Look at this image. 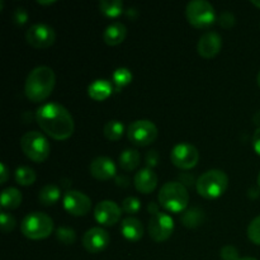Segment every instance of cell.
<instances>
[{"mask_svg": "<svg viewBox=\"0 0 260 260\" xmlns=\"http://www.w3.org/2000/svg\"><path fill=\"white\" fill-rule=\"evenodd\" d=\"M36 119L41 129L55 140L69 139L75 129L70 112L55 102L42 104L36 112Z\"/></svg>", "mask_w": 260, "mask_h": 260, "instance_id": "cell-1", "label": "cell"}, {"mask_svg": "<svg viewBox=\"0 0 260 260\" xmlns=\"http://www.w3.org/2000/svg\"><path fill=\"white\" fill-rule=\"evenodd\" d=\"M55 84V71L48 66H37L25 79L24 93L30 102L40 103L51 95Z\"/></svg>", "mask_w": 260, "mask_h": 260, "instance_id": "cell-2", "label": "cell"}, {"mask_svg": "<svg viewBox=\"0 0 260 260\" xmlns=\"http://www.w3.org/2000/svg\"><path fill=\"white\" fill-rule=\"evenodd\" d=\"M229 177L223 170L211 169L198 177L196 189L198 194L207 200H215L222 196L228 189Z\"/></svg>", "mask_w": 260, "mask_h": 260, "instance_id": "cell-3", "label": "cell"}, {"mask_svg": "<svg viewBox=\"0 0 260 260\" xmlns=\"http://www.w3.org/2000/svg\"><path fill=\"white\" fill-rule=\"evenodd\" d=\"M159 203L170 212H182L189 203V193L187 187L180 182H168L160 188L157 196Z\"/></svg>", "mask_w": 260, "mask_h": 260, "instance_id": "cell-4", "label": "cell"}, {"mask_svg": "<svg viewBox=\"0 0 260 260\" xmlns=\"http://www.w3.org/2000/svg\"><path fill=\"white\" fill-rule=\"evenodd\" d=\"M20 231L25 238L30 240L46 239L52 234L53 221L45 212H30L23 218L20 223Z\"/></svg>", "mask_w": 260, "mask_h": 260, "instance_id": "cell-5", "label": "cell"}, {"mask_svg": "<svg viewBox=\"0 0 260 260\" xmlns=\"http://www.w3.org/2000/svg\"><path fill=\"white\" fill-rule=\"evenodd\" d=\"M20 149L27 157L36 162L45 161L51 151L48 140L38 131H28L20 137Z\"/></svg>", "mask_w": 260, "mask_h": 260, "instance_id": "cell-6", "label": "cell"}, {"mask_svg": "<svg viewBox=\"0 0 260 260\" xmlns=\"http://www.w3.org/2000/svg\"><path fill=\"white\" fill-rule=\"evenodd\" d=\"M188 22L197 28H207L216 20L213 5L207 0H190L185 7Z\"/></svg>", "mask_w": 260, "mask_h": 260, "instance_id": "cell-7", "label": "cell"}, {"mask_svg": "<svg viewBox=\"0 0 260 260\" xmlns=\"http://www.w3.org/2000/svg\"><path fill=\"white\" fill-rule=\"evenodd\" d=\"M127 137L136 146H147L157 137V127L150 119H136L129 123Z\"/></svg>", "mask_w": 260, "mask_h": 260, "instance_id": "cell-8", "label": "cell"}, {"mask_svg": "<svg viewBox=\"0 0 260 260\" xmlns=\"http://www.w3.org/2000/svg\"><path fill=\"white\" fill-rule=\"evenodd\" d=\"M170 159L173 164L179 169L189 170L197 165L200 160V152L194 145L189 142H180L172 149Z\"/></svg>", "mask_w": 260, "mask_h": 260, "instance_id": "cell-9", "label": "cell"}, {"mask_svg": "<svg viewBox=\"0 0 260 260\" xmlns=\"http://www.w3.org/2000/svg\"><path fill=\"white\" fill-rule=\"evenodd\" d=\"M25 40L36 48H47L55 43L56 33L55 29L46 23H35L25 32Z\"/></svg>", "mask_w": 260, "mask_h": 260, "instance_id": "cell-10", "label": "cell"}, {"mask_svg": "<svg viewBox=\"0 0 260 260\" xmlns=\"http://www.w3.org/2000/svg\"><path fill=\"white\" fill-rule=\"evenodd\" d=\"M174 231V221L168 213L157 212L149 220V234L152 240L161 243L168 240Z\"/></svg>", "mask_w": 260, "mask_h": 260, "instance_id": "cell-11", "label": "cell"}, {"mask_svg": "<svg viewBox=\"0 0 260 260\" xmlns=\"http://www.w3.org/2000/svg\"><path fill=\"white\" fill-rule=\"evenodd\" d=\"M63 208L73 216H85L91 208V200L83 192L68 190L63 196Z\"/></svg>", "mask_w": 260, "mask_h": 260, "instance_id": "cell-12", "label": "cell"}, {"mask_svg": "<svg viewBox=\"0 0 260 260\" xmlns=\"http://www.w3.org/2000/svg\"><path fill=\"white\" fill-rule=\"evenodd\" d=\"M122 207H119L114 201H101L94 208V217L101 225L113 226L121 220Z\"/></svg>", "mask_w": 260, "mask_h": 260, "instance_id": "cell-13", "label": "cell"}, {"mask_svg": "<svg viewBox=\"0 0 260 260\" xmlns=\"http://www.w3.org/2000/svg\"><path fill=\"white\" fill-rule=\"evenodd\" d=\"M111 243V236L108 231L102 228H91L84 234L83 246L91 254L103 251Z\"/></svg>", "mask_w": 260, "mask_h": 260, "instance_id": "cell-14", "label": "cell"}, {"mask_svg": "<svg viewBox=\"0 0 260 260\" xmlns=\"http://www.w3.org/2000/svg\"><path fill=\"white\" fill-rule=\"evenodd\" d=\"M222 47V38L217 32L208 30L203 33L197 43V51L202 57L212 58L217 55Z\"/></svg>", "mask_w": 260, "mask_h": 260, "instance_id": "cell-15", "label": "cell"}, {"mask_svg": "<svg viewBox=\"0 0 260 260\" xmlns=\"http://www.w3.org/2000/svg\"><path fill=\"white\" fill-rule=\"evenodd\" d=\"M89 172L95 179L108 180L116 177L117 167L111 157L98 156L91 160L90 165H89Z\"/></svg>", "mask_w": 260, "mask_h": 260, "instance_id": "cell-16", "label": "cell"}, {"mask_svg": "<svg viewBox=\"0 0 260 260\" xmlns=\"http://www.w3.org/2000/svg\"><path fill=\"white\" fill-rule=\"evenodd\" d=\"M134 184L139 192L144 193V194H149L156 188L157 175L150 168H144V169L139 170L135 174Z\"/></svg>", "mask_w": 260, "mask_h": 260, "instance_id": "cell-17", "label": "cell"}, {"mask_svg": "<svg viewBox=\"0 0 260 260\" xmlns=\"http://www.w3.org/2000/svg\"><path fill=\"white\" fill-rule=\"evenodd\" d=\"M121 233L127 240L139 241L144 236V225L139 218L128 216L122 220Z\"/></svg>", "mask_w": 260, "mask_h": 260, "instance_id": "cell-18", "label": "cell"}, {"mask_svg": "<svg viewBox=\"0 0 260 260\" xmlns=\"http://www.w3.org/2000/svg\"><path fill=\"white\" fill-rule=\"evenodd\" d=\"M127 35L126 25L122 22H113L104 29L103 41L109 46L119 45L124 41Z\"/></svg>", "mask_w": 260, "mask_h": 260, "instance_id": "cell-19", "label": "cell"}, {"mask_svg": "<svg viewBox=\"0 0 260 260\" xmlns=\"http://www.w3.org/2000/svg\"><path fill=\"white\" fill-rule=\"evenodd\" d=\"M113 91V85L107 79H96L88 86V95L94 101H104Z\"/></svg>", "mask_w": 260, "mask_h": 260, "instance_id": "cell-20", "label": "cell"}, {"mask_svg": "<svg viewBox=\"0 0 260 260\" xmlns=\"http://www.w3.org/2000/svg\"><path fill=\"white\" fill-rule=\"evenodd\" d=\"M22 200V193L14 187L5 188V189L2 190V194H0L2 207L7 208V210H14V208L19 207Z\"/></svg>", "mask_w": 260, "mask_h": 260, "instance_id": "cell-21", "label": "cell"}, {"mask_svg": "<svg viewBox=\"0 0 260 260\" xmlns=\"http://www.w3.org/2000/svg\"><path fill=\"white\" fill-rule=\"evenodd\" d=\"M61 197V189L57 184H48L43 185L41 188L40 193H38V201L42 203L43 206H53L55 203L58 202Z\"/></svg>", "mask_w": 260, "mask_h": 260, "instance_id": "cell-22", "label": "cell"}, {"mask_svg": "<svg viewBox=\"0 0 260 260\" xmlns=\"http://www.w3.org/2000/svg\"><path fill=\"white\" fill-rule=\"evenodd\" d=\"M119 167L126 172H132L136 169L141 161V155L136 149H126L119 155Z\"/></svg>", "mask_w": 260, "mask_h": 260, "instance_id": "cell-23", "label": "cell"}, {"mask_svg": "<svg viewBox=\"0 0 260 260\" xmlns=\"http://www.w3.org/2000/svg\"><path fill=\"white\" fill-rule=\"evenodd\" d=\"M180 221L185 228H198L205 221V212L200 207H190L183 212V215L180 216Z\"/></svg>", "mask_w": 260, "mask_h": 260, "instance_id": "cell-24", "label": "cell"}, {"mask_svg": "<svg viewBox=\"0 0 260 260\" xmlns=\"http://www.w3.org/2000/svg\"><path fill=\"white\" fill-rule=\"evenodd\" d=\"M99 10L109 18H117L123 13V3L122 0H101Z\"/></svg>", "mask_w": 260, "mask_h": 260, "instance_id": "cell-25", "label": "cell"}, {"mask_svg": "<svg viewBox=\"0 0 260 260\" xmlns=\"http://www.w3.org/2000/svg\"><path fill=\"white\" fill-rule=\"evenodd\" d=\"M103 134L109 141H118L124 134V126L118 119L108 121L103 127Z\"/></svg>", "mask_w": 260, "mask_h": 260, "instance_id": "cell-26", "label": "cell"}, {"mask_svg": "<svg viewBox=\"0 0 260 260\" xmlns=\"http://www.w3.org/2000/svg\"><path fill=\"white\" fill-rule=\"evenodd\" d=\"M14 178H15V182L20 185H24V187H28V185H32L33 183L36 182V172L29 167H23L17 168L14 173Z\"/></svg>", "mask_w": 260, "mask_h": 260, "instance_id": "cell-27", "label": "cell"}, {"mask_svg": "<svg viewBox=\"0 0 260 260\" xmlns=\"http://www.w3.org/2000/svg\"><path fill=\"white\" fill-rule=\"evenodd\" d=\"M132 73L129 71V69L127 68H118L114 70L113 75H112V80H113V84L116 85L117 90H119L123 86L128 85L129 83L132 81Z\"/></svg>", "mask_w": 260, "mask_h": 260, "instance_id": "cell-28", "label": "cell"}, {"mask_svg": "<svg viewBox=\"0 0 260 260\" xmlns=\"http://www.w3.org/2000/svg\"><path fill=\"white\" fill-rule=\"evenodd\" d=\"M56 238L60 243L65 244V245H73L76 240L75 230L68 226H60L56 229Z\"/></svg>", "mask_w": 260, "mask_h": 260, "instance_id": "cell-29", "label": "cell"}, {"mask_svg": "<svg viewBox=\"0 0 260 260\" xmlns=\"http://www.w3.org/2000/svg\"><path fill=\"white\" fill-rule=\"evenodd\" d=\"M141 208V202L137 197L129 196V197L124 198L122 202V212L127 213V215H135L137 213Z\"/></svg>", "mask_w": 260, "mask_h": 260, "instance_id": "cell-30", "label": "cell"}, {"mask_svg": "<svg viewBox=\"0 0 260 260\" xmlns=\"http://www.w3.org/2000/svg\"><path fill=\"white\" fill-rule=\"evenodd\" d=\"M248 236L254 244L260 245V215L251 220L248 226Z\"/></svg>", "mask_w": 260, "mask_h": 260, "instance_id": "cell-31", "label": "cell"}, {"mask_svg": "<svg viewBox=\"0 0 260 260\" xmlns=\"http://www.w3.org/2000/svg\"><path fill=\"white\" fill-rule=\"evenodd\" d=\"M0 226H2L3 233L8 234L14 230V228L17 226V221H15V218L10 213L2 211L0 212Z\"/></svg>", "mask_w": 260, "mask_h": 260, "instance_id": "cell-32", "label": "cell"}, {"mask_svg": "<svg viewBox=\"0 0 260 260\" xmlns=\"http://www.w3.org/2000/svg\"><path fill=\"white\" fill-rule=\"evenodd\" d=\"M220 256L222 260H239V250L234 245H225L221 248Z\"/></svg>", "mask_w": 260, "mask_h": 260, "instance_id": "cell-33", "label": "cell"}, {"mask_svg": "<svg viewBox=\"0 0 260 260\" xmlns=\"http://www.w3.org/2000/svg\"><path fill=\"white\" fill-rule=\"evenodd\" d=\"M28 20V12L25 10V8L18 7L15 8L14 12H13V22L17 25H23L25 24Z\"/></svg>", "mask_w": 260, "mask_h": 260, "instance_id": "cell-34", "label": "cell"}, {"mask_svg": "<svg viewBox=\"0 0 260 260\" xmlns=\"http://www.w3.org/2000/svg\"><path fill=\"white\" fill-rule=\"evenodd\" d=\"M235 15L231 12H223L218 17V24L223 28H231L233 25H235Z\"/></svg>", "mask_w": 260, "mask_h": 260, "instance_id": "cell-35", "label": "cell"}, {"mask_svg": "<svg viewBox=\"0 0 260 260\" xmlns=\"http://www.w3.org/2000/svg\"><path fill=\"white\" fill-rule=\"evenodd\" d=\"M145 161H146L147 168H154L156 167L157 162H159V152L156 150H150V151L146 152L145 155Z\"/></svg>", "mask_w": 260, "mask_h": 260, "instance_id": "cell-36", "label": "cell"}, {"mask_svg": "<svg viewBox=\"0 0 260 260\" xmlns=\"http://www.w3.org/2000/svg\"><path fill=\"white\" fill-rule=\"evenodd\" d=\"M8 178H9V170H8L7 165L4 162H0V184L7 183Z\"/></svg>", "mask_w": 260, "mask_h": 260, "instance_id": "cell-37", "label": "cell"}, {"mask_svg": "<svg viewBox=\"0 0 260 260\" xmlns=\"http://www.w3.org/2000/svg\"><path fill=\"white\" fill-rule=\"evenodd\" d=\"M179 178L180 183H182L183 185H192L194 184V183H197V180H194V177H193L192 174H187V173H183Z\"/></svg>", "mask_w": 260, "mask_h": 260, "instance_id": "cell-38", "label": "cell"}, {"mask_svg": "<svg viewBox=\"0 0 260 260\" xmlns=\"http://www.w3.org/2000/svg\"><path fill=\"white\" fill-rule=\"evenodd\" d=\"M253 147L260 156V128H256V131L253 135Z\"/></svg>", "mask_w": 260, "mask_h": 260, "instance_id": "cell-39", "label": "cell"}, {"mask_svg": "<svg viewBox=\"0 0 260 260\" xmlns=\"http://www.w3.org/2000/svg\"><path fill=\"white\" fill-rule=\"evenodd\" d=\"M116 183L118 185H122V187H127L129 183V179L126 175H116Z\"/></svg>", "mask_w": 260, "mask_h": 260, "instance_id": "cell-40", "label": "cell"}, {"mask_svg": "<svg viewBox=\"0 0 260 260\" xmlns=\"http://www.w3.org/2000/svg\"><path fill=\"white\" fill-rule=\"evenodd\" d=\"M147 210H149V212L151 213V216L155 215V213L160 212V211H159V206H157L156 203H154V202L149 203V206H147Z\"/></svg>", "mask_w": 260, "mask_h": 260, "instance_id": "cell-41", "label": "cell"}, {"mask_svg": "<svg viewBox=\"0 0 260 260\" xmlns=\"http://www.w3.org/2000/svg\"><path fill=\"white\" fill-rule=\"evenodd\" d=\"M253 123L258 126V128H260V111L256 112L253 117Z\"/></svg>", "mask_w": 260, "mask_h": 260, "instance_id": "cell-42", "label": "cell"}, {"mask_svg": "<svg viewBox=\"0 0 260 260\" xmlns=\"http://www.w3.org/2000/svg\"><path fill=\"white\" fill-rule=\"evenodd\" d=\"M38 4H45V5H47V4H53V3H55V0H38Z\"/></svg>", "mask_w": 260, "mask_h": 260, "instance_id": "cell-43", "label": "cell"}, {"mask_svg": "<svg viewBox=\"0 0 260 260\" xmlns=\"http://www.w3.org/2000/svg\"><path fill=\"white\" fill-rule=\"evenodd\" d=\"M251 4H254L255 7L260 8V0H251Z\"/></svg>", "mask_w": 260, "mask_h": 260, "instance_id": "cell-44", "label": "cell"}, {"mask_svg": "<svg viewBox=\"0 0 260 260\" xmlns=\"http://www.w3.org/2000/svg\"><path fill=\"white\" fill-rule=\"evenodd\" d=\"M239 260H258V259L251 258V256H245V258H241V259H239Z\"/></svg>", "mask_w": 260, "mask_h": 260, "instance_id": "cell-45", "label": "cell"}, {"mask_svg": "<svg viewBox=\"0 0 260 260\" xmlns=\"http://www.w3.org/2000/svg\"><path fill=\"white\" fill-rule=\"evenodd\" d=\"M256 80H258V84H259V86H260V71L258 73V76H256Z\"/></svg>", "mask_w": 260, "mask_h": 260, "instance_id": "cell-46", "label": "cell"}, {"mask_svg": "<svg viewBox=\"0 0 260 260\" xmlns=\"http://www.w3.org/2000/svg\"><path fill=\"white\" fill-rule=\"evenodd\" d=\"M258 185H259V188H260V173H259V175H258Z\"/></svg>", "mask_w": 260, "mask_h": 260, "instance_id": "cell-47", "label": "cell"}]
</instances>
